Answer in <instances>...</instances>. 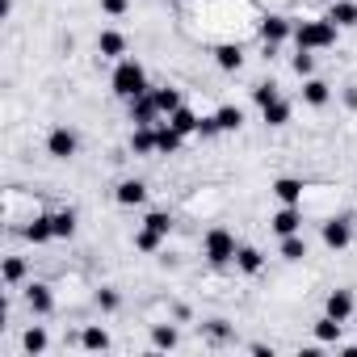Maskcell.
Here are the masks:
<instances>
[{"label": "cell", "mask_w": 357, "mask_h": 357, "mask_svg": "<svg viewBox=\"0 0 357 357\" xmlns=\"http://www.w3.org/2000/svg\"><path fill=\"white\" fill-rule=\"evenodd\" d=\"M336 22L332 17H311V22H298L294 26V43L303 47V51H328V47H336Z\"/></svg>", "instance_id": "6da1fadb"}, {"label": "cell", "mask_w": 357, "mask_h": 357, "mask_svg": "<svg viewBox=\"0 0 357 357\" xmlns=\"http://www.w3.org/2000/svg\"><path fill=\"white\" fill-rule=\"evenodd\" d=\"M109 84H114V93H118L122 101H135V97L147 93V72H143V63H135V59H118Z\"/></svg>", "instance_id": "7a4b0ae2"}, {"label": "cell", "mask_w": 357, "mask_h": 357, "mask_svg": "<svg viewBox=\"0 0 357 357\" xmlns=\"http://www.w3.org/2000/svg\"><path fill=\"white\" fill-rule=\"evenodd\" d=\"M202 248H206V261H211V265H227V261H236V252H240V244H236V236H231L227 227H211Z\"/></svg>", "instance_id": "3957f363"}, {"label": "cell", "mask_w": 357, "mask_h": 357, "mask_svg": "<svg viewBox=\"0 0 357 357\" xmlns=\"http://www.w3.org/2000/svg\"><path fill=\"white\" fill-rule=\"evenodd\" d=\"M47 151H51L55 160H72V155L80 151V135L68 130V126H55V130L47 135Z\"/></svg>", "instance_id": "277c9868"}, {"label": "cell", "mask_w": 357, "mask_h": 357, "mask_svg": "<svg viewBox=\"0 0 357 357\" xmlns=\"http://www.w3.org/2000/svg\"><path fill=\"white\" fill-rule=\"evenodd\" d=\"M261 38H265L269 47H278V43L294 38V22H290V17H282V13H269V17L261 22Z\"/></svg>", "instance_id": "5b68a950"}, {"label": "cell", "mask_w": 357, "mask_h": 357, "mask_svg": "<svg viewBox=\"0 0 357 357\" xmlns=\"http://www.w3.org/2000/svg\"><path fill=\"white\" fill-rule=\"evenodd\" d=\"M130 122H135V126H155V122H160V105H155L151 89L130 101Z\"/></svg>", "instance_id": "8992f818"}, {"label": "cell", "mask_w": 357, "mask_h": 357, "mask_svg": "<svg viewBox=\"0 0 357 357\" xmlns=\"http://www.w3.org/2000/svg\"><path fill=\"white\" fill-rule=\"evenodd\" d=\"M324 244L336 248V252L349 248V244H353V227H349V219H328V223H324Z\"/></svg>", "instance_id": "52a82bcc"}, {"label": "cell", "mask_w": 357, "mask_h": 357, "mask_svg": "<svg viewBox=\"0 0 357 357\" xmlns=\"http://www.w3.org/2000/svg\"><path fill=\"white\" fill-rule=\"evenodd\" d=\"M181 143H185V135L176 130L172 122H155V151H160V155H172V151H181Z\"/></svg>", "instance_id": "ba28073f"}, {"label": "cell", "mask_w": 357, "mask_h": 357, "mask_svg": "<svg viewBox=\"0 0 357 357\" xmlns=\"http://www.w3.org/2000/svg\"><path fill=\"white\" fill-rule=\"evenodd\" d=\"M269 227H273L278 236H294V231H303V211H298V206H282V211L269 219Z\"/></svg>", "instance_id": "9c48e42d"}, {"label": "cell", "mask_w": 357, "mask_h": 357, "mask_svg": "<svg viewBox=\"0 0 357 357\" xmlns=\"http://www.w3.org/2000/svg\"><path fill=\"white\" fill-rule=\"evenodd\" d=\"M273 194H278L282 206H298V202H303V181H298V176H278V181H273Z\"/></svg>", "instance_id": "30bf717a"}, {"label": "cell", "mask_w": 357, "mask_h": 357, "mask_svg": "<svg viewBox=\"0 0 357 357\" xmlns=\"http://www.w3.org/2000/svg\"><path fill=\"white\" fill-rule=\"evenodd\" d=\"M303 101H307V105H315V109H319V105H328V101H332V89H328V80H319V76H307V80H303Z\"/></svg>", "instance_id": "8fae6325"}, {"label": "cell", "mask_w": 357, "mask_h": 357, "mask_svg": "<svg viewBox=\"0 0 357 357\" xmlns=\"http://www.w3.org/2000/svg\"><path fill=\"white\" fill-rule=\"evenodd\" d=\"M324 311H328L332 319H340V324H344V319L353 315V290H332V294H328V303H324Z\"/></svg>", "instance_id": "7c38bea8"}, {"label": "cell", "mask_w": 357, "mask_h": 357, "mask_svg": "<svg viewBox=\"0 0 357 357\" xmlns=\"http://www.w3.org/2000/svg\"><path fill=\"white\" fill-rule=\"evenodd\" d=\"M97 51H101L105 59H122V55H126V38H122L118 30H101V34H97Z\"/></svg>", "instance_id": "4fadbf2b"}, {"label": "cell", "mask_w": 357, "mask_h": 357, "mask_svg": "<svg viewBox=\"0 0 357 357\" xmlns=\"http://www.w3.org/2000/svg\"><path fill=\"white\" fill-rule=\"evenodd\" d=\"M114 198H118V206H143L147 202V185L143 181H122L114 190Z\"/></svg>", "instance_id": "5bb4252c"}, {"label": "cell", "mask_w": 357, "mask_h": 357, "mask_svg": "<svg viewBox=\"0 0 357 357\" xmlns=\"http://www.w3.org/2000/svg\"><path fill=\"white\" fill-rule=\"evenodd\" d=\"M26 303H30V311H34V315H51V307H55V298H51V286L34 282V286L26 290Z\"/></svg>", "instance_id": "9a60e30c"}, {"label": "cell", "mask_w": 357, "mask_h": 357, "mask_svg": "<svg viewBox=\"0 0 357 357\" xmlns=\"http://www.w3.org/2000/svg\"><path fill=\"white\" fill-rule=\"evenodd\" d=\"M215 63H219L223 72H240V68H244V51H240L236 43H223V47H215Z\"/></svg>", "instance_id": "2e32d148"}, {"label": "cell", "mask_w": 357, "mask_h": 357, "mask_svg": "<svg viewBox=\"0 0 357 357\" xmlns=\"http://www.w3.org/2000/svg\"><path fill=\"white\" fill-rule=\"evenodd\" d=\"M328 17H332L340 30H353V26H357V5H353V0H336V5L328 9Z\"/></svg>", "instance_id": "e0dca14e"}, {"label": "cell", "mask_w": 357, "mask_h": 357, "mask_svg": "<svg viewBox=\"0 0 357 357\" xmlns=\"http://www.w3.org/2000/svg\"><path fill=\"white\" fill-rule=\"evenodd\" d=\"M26 240H30V244H47V240H55V223H51V215H38V219L26 227Z\"/></svg>", "instance_id": "ac0fdd59"}, {"label": "cell", "mask_w": 357, "mask_h": 357, "mask_svg": "<svg viewBox=\"0 0 357 357\" xmlns=\"http://www.w3.org/2000/svg\"><path fill=\"white\" fill-rule=\"evenodd\" d=\"M135 248H139V252H160V248H164V231H155V227L143 223V227L135 231Z\"/></svg>", "instance_id": "d6986e66"}, {"label": "cell", "mask_w": 357, "mask_h": 357, "mask_svg": "<svg viewBox=\"0 0 357 357\" xmlns=\"http://www.w3.org/2000/svg\"><path fill=\"white\" fill-rule=\"evenodd\" d=\"M315 340H319V344H336V340H340V319H332V315L324 311V315L315 319Z\"/></svg>", "instance_id": "ffe728a7"}, {"label": "cell", "mask_w": 357, "mask_h": 357, "mask_svg": "<svg viewBox=\"0 0 357 357\" xmlns=\"http://www.w3.org/2000/svg\"><path fill=\"white\" fill-rule=\"evenodd\" d=\"M261 114H265V126H286V122H290V101L278 97V101H269Z\"/></svg>", "instance_id": "44dd1931"}, {"label": "cell", "mask_w": 357, "mask_h": 357, "mask_svg": "<svg viewBox=\"0 0 357 357\" xmlns=\"http://www.w3.org/2000/svg\"><path fill=\"white\" fill-rule=\"evenodd\" d=\"M215 122H219V130H240L244 126V109L240 105H223V109H215Z\"/></svg>", "instance_id": "7402d4cb"}, {"label": "cell", "mask_w": 357, "mask_h": 357, "mask_svg": "<svg viewBox=\"0 0 357 357\" xmlns=\"http://www.w3.org/2000/svg\"><path fill=\"white\" fill-rule=\"evenodd\" d=\"M130 147H135L139 155H151V151H155V126H135Z\"/></svg>", "instance_id": "603a6c76"}, {"label": "cell", "mask_w": 357, "mask_h": 357, "mask_svg": "<svg viewBox=\"0 0 357 357\" xmlns=\"http://www.w3.org/2000/svg\"><path fill=\"white\" fill-rule=\"evenodd\" d=\"M168 122L181 130V135H198V118H194V109H185V105H181V109H172Z\"/></svg>", "instance_id": "cb8c5ba5"}, {"label": "cell", "mask_w": 357, "mask_h": 357, "mask_svg": "<svg viewBox=\"0 0 357 357\" xmlns=\"http://www.w3.org/2000/svg\"><path fill=\"white\" fill-rule=\"evenodd\" d=\"M176 340H181V336H176L172 324H155V328H151V344H155V349H176Z\"/></svg>", "instance_id": "d4e9b609"}, {"label": "cell", "mask_w": 357, "mask_h": 357, "mask_svg": "<svg viewBox=\"0 0 357 357\" xmlns=\"http://www.w3.org/2000/svg\"><path fill=\"white\" fill-rule=\"evenodd\" d=\"M282 257H286V261H303V257H307V240H303L298 231H294V236H282Z\"/></svg>", "instance_id": "484cf974"}, {"label": "cell", "mask_w": 357, "mask_h": 357, "mask_svg": "<svg viewBox=\"0 0 357 357\" xmlns=\"http://www.w3.org/2000/svg\"><path fill=\"white\" fill-rule=\"evenodd\" d=\"M236 265H240L244 273H261V265H265V257H261L257 248H248V244H244V248L236 252Z\"/></svg>", "instance_id": "4316f807"}, {"label": "cell", "mask_w": 357, "mask_h": 357, "mask_svg": "<svg viewBox=\"0 0 357 357\" xmlns=\"http://www.w3.org/2000/svg\"><path fill=\"white\" fill-rule=\"evenodd\" d=\"M151 97H155L160 114H172V109H181V93H176V89H151Z\"/></svg>", "instance_id": "83f0119b"}, {"label": "cell", "mask_w": 357, "mask_h": 357, "mask_svg": "<svg viewBox=\"0 0 357 357\" xmlns=\"http://www.w3.org/2000/svg\"><path fill=\"white\" fill-rule=\"evenodd\" d=\"M51 223H55V240H72V231H76V215L72 211L51 215Z\"/></svg>", "instance_id": "f1b7e54d"}, {"label": "cell", "mask_w": 357, "mask_h": 357, "mask_svg": "<svg viewBox=\"0 0 357 357\" xmlns=\"http://www.w3.org/2000/svg\"><path fill=\"white\" fill-rule=\"evenodd\" d=\"M80 344H84V349H109V332H105V328H84Z\"/></svg>", "instance_id": "f546056e"}, {"label": "cell", "mask_w": 357, "mask_h": 357, "mask_svg": "<svg viewBox=\"0 0 357 357\" xmlns=\"http://www.w3.org/2000/svg\"><path fill=\"white\" fill-rule=\"evenodd\" d=\"M22 349H26V353H43V349H47V332H43V328H30V332L22 336Z\"/></svg>", "instance_id": "4dcf8cb0"}, {"label": "cell", "mask_w": 357, "mask_h": 357, "mask_svg": "<svg viewBox=\"0 0 357 357\" xmlns=\"http://www.w3.org/2000/svg\"><path fill=\"white\" fill-rule=\"evenodd\" d=\"M294 72H298V76H303V80H307V76H315V55H311V51H303V47H298V55H294Z\"/></svg>", "instance_id": "1f68e13d"}, {"label": "cell", "mask_w": 357, "mask_h": 357, "mask_svg": "<svg viewBox=\"0 0 357 357\" xmlns=\"http://www.w3.org/2000/svg\"><path fill=\"white\" fill-rule=\"evenodd\" d=\"M22 278H26V261H22V257H9V261H5V282L17 286Z\"/></svg>", "instance_id": "d6a6232c"}, {"label": "cell", "mask_w": 357, "mask_h": 357, "mask_svg": "<svg viewBox=\"0 0 357 357\" xmlns=\"http://www.w3.org/2000/svg\"><path fill=\"white\" fill-rule=\"evenodd\" d=\"M252 97H257V105L265 109L269 101H278V84H257V89H252Z\"/></svg>", "instance_id": "836d02e7"}, {"label": "cell", "mask_w": 357, "mask_h": 357, "mask_svg": "<svg viewBox=\"0 0 357 357\" xmlns=\"http://www.w3.org/2000/svg\"><path fill=\"white\" fill-rule=\"evenodd\" d=\"M198 135H202V139H215V135H223V130H219V122H215V114H211V118H198Z\"/></svg>", "instance_id": "e575fe53"}, {"label": "cell", "mask_w": 357, "mask_h": 357, "mask_svg": "<svg viewBox=\"0 0 357 357\" xmlns=\"http://www.w3.org/2000/svg\"><path fill=\"white\" fill-rule=\"evenodd\" d=\"M143 223H147V227H155V231H164V236L172 231V219H168V215H160V211H155V215H147Z\"/></svg>", "instance_id": "d590c367"}, {"label": "cell", "mask_w": 357, "mask_h": 357, "mask_svg": "<svg viewBox=\"0 0 357 357\" xmlns=\"http://www.w3.org/2000/svg\"><path fill=\"white\" fill-rule=\"evenodd\" d=\"M101 13H109V17H122V13H126V0H101Z\"/></svg>", "instance_id": "8d00e7d4"}, {"label": "cell", "mask_w": 357, "mask_h": 357, "mask_svg": "<svg viewBox=\"0 0 357 357\" xmlns=\"http://www.w3.org/2000/svg\"><path fill=\"white\" fill-rule=\"evenodd\" d=\"M97 303H101L105 311H114V307H118V294H114V290H101V294H97Z\"/></svg>", "instance_id": "74e56055"}, {"label": "cell", "mask_w": 357, "mask_h": 357, "mask_svg": "<svg viewBox=\"0 0 357 357\" xmlns=\"http://www.w3.org/2000/svg\"><path fill=\"white\" fill-rule=\"evenodd\" d=\"M344 105H349V109H357V89H344Z\"/></svg>", "instance_id": "f35d334b"}]
</instances>
